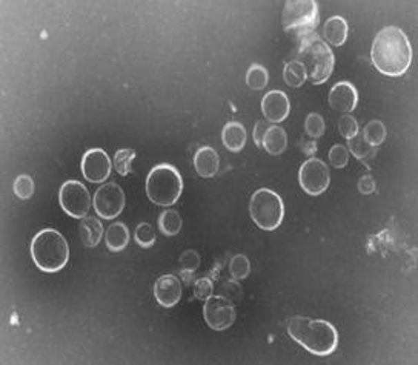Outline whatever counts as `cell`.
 Here are the masks:
<instances>
[{"instance_id":"1","label":"cell","mask_w":418,"mask_h":365,"mask_svg":"<svg viewBox=\"0 0 418 365\" xmlns=\"http://www.w3.org/2000/svg\"><path fill=\"white\" fill-rule=\"evenodd\" d=\"M374 66L388 77H400L409 70L412 60L410 43L400 28L386 26L377 34L370 50Z\"/></svg>"},{"instance_id":"2","label":"cell","mask_w":418,"mask_h":365,"mask_svg":"<svg viewBox=\"0 0 418 365\" xmlns=\"http://www.w3.org/2000/svg\"><path fill=\"white\" fill-rule=\"evenodd\" d=\"M288 333L303 348L317 356H328L339 346V333L331 322L295 316L288 324Z\"/></svg>"},{"instance_id":"3","label":"cell","mask_w":418,"mask_h":365,"mask_svg":"<svg viewBox=\"0 0 418 365\" xmlns=\"http://www.w3.org/2000/svg\"><path fill=\"white\" fill-rule=\"evenodd\" d=\"M31 256L42 272L56 273L68 262V242L60 232L54 229H43L31 241Z\"/></svg>"},{"instance_id":"4","label":"cell","mask_w":418,"mask_h":365,"mask_svg":"<svg viewBox=\"0 0 418 365\" xmlns=\"http://www.w3.org/2000/svg\"><path fill=\"white\" fill-rule=\"evenodd\" d=\"M299 62L305 66L306 77L314 85H321L331 77L334 70V54L320 37L311 34L300 40Z\"/></svg>"},{"instance_id":"5","label":"cell","mask_w":418,"mask_h":365,"mask_svg":"<svg viewBox=\"0 0 418 365\" xmlns=\"http://www.w3.org/2000/svg\"><path fill=\"white\" fill-rule=\"evenodd\" d=\"M183 191V180L177 169L171 165H157L148 174L146 194L154 205L168 207L180 198Z\"/></svg>"},{"instance_id":"6","label":"cell","mask_w":418,"mask_h":365,"mask_svg":"<svg viewBox=\"0 0 418 365\" xmlns=\"http://www.w3.org/2000/svg\"><path fill=\"white\" fill-rule=\"evenodd\" d=\"M319 6L314 0H289L281 14L283 28L295 34L299 40L311 36L319 23Z\"/></svg>"},{"instance_id":"7","label":"cell","mask_w":418,"mask_h":365,"mask_svg":"<svg viewBox=\"0 0 418 365\" xmlns=\"http://www.w3.org/2000/svg\"><path fill=\"white\" fill-rule=\"evenodd\" d=\"M249 213L263 231H275L285 216V206L280 195L271 189H259L249 201Z\"/></svg>"},{"instance_id":"8","label":"cell","mask_w":418,"mask_h":365,"mask_svg":"<svg viewBox=\"0 0 418 365\" xmlns=\"http://www.w3.org/2000/svg\"><path fill=\"white\" fill-rule=\"evenodd\" d=\"M59 202L63 212L72 218H85L91 207V197L88 189L80 181L70 180L59 191Z\"/></svg>"},{"instance_id":"9","label":"cell","mask_w":418,"mask_h":365,"mask_svg":"<svg viewBox=\"0 0 418 365\" xmlns=\"http://www.w3.org/2000/svg\"><path fill=\"white\" fill-rule=\"evenodd\" d=\"M125 207V192L116 182L100 186L94 195V209L100 218L114 220Z\"/></svg>"},{"instance_id":"10","label":"cell","mask_w":418,"mask_h":365,"mask_svg":"<svg viewBox=\"0 0 418 365\" xmlns=\"http://www.w3.org/2000/svg\"><path fill=\"white\" fill-rule=\"evenodd\" d=\"M299 181L303 191L308 195L317 197L326 191L331 181L328 166L321 160L311 158L301 165L299 172Z\"/></svg>"},{"instance_id":"11","label":"cell","mask_w":418,"mask_h":365,"mask_svg":"<svg viewBox=\"0 0 418 365\" xmlns=\"http://www.w3.org/2000/svg\"><path fill=\"white\" fill-rule=\"evenodd\" d=\"M203 316L209 327L215 332L229 328L235 321V309L234 304L225 296H209L205 301Z\"/></svg>"},{"instance_id":"12","label":"cell","mask_w":418,"mask_h":365,"mask_svg":"<svg viewBox=\"0 0 418 365\" xmlns=\"http://www.w3.org/2000/svg\"><path fill=\"white\" fill-rule=\"evenodd\" d=\"M82 174L90 182H103L111 174V160L102 149L86 151L82 158Z\"/></svg>"},{"instance_id":"13","label":"cell","mask_w":418,"mask_h":365,"mask_svg":"<svg viewBox=\"0 0 418 365\" xmlns=\"http://www.w3.org/2000/svg\"><path fill=\"white\" fill-rule=\"evenodd\" d=\"M154 296L161 307L171 309L181 298V282L175 275H163L156 281Z\"/></svg>"},{"instance_id":"14","label":"cell","mask_w":418,"mask_h":365,"mask_svg":"<svg viewBox=\"0 0 418 365\" xmlns=\"http://www.w3.org/2000/svg\"><path fill=\"white\" fill-rule=\"evenodd\" d=\"M359 101V92H357L355 86L349 82H339L332 86L331 92H329V105L332 110L348 114L352 112Z\"/></svg>"},{"instance_id":"15","label":"cell","mask_w":418,"mask_h":365,"mask_svg":"<svg viewBox=\"0 0 418 365\" xmlns=\"http://www.w3.org/2000/svg\"><path fill=\"white\" fill-rule=\"evenodd\" d=\"M263 116L271 123H280L289 116V100L285 92L269 91L261 100Z\"/></svg>"},{"instance_id":"16","label":"cell","mask_w":418,"mask_h":365,"mask_svg":"<svg viewBox=\"0 0 418 365\" xmlns=\"http://www.w3.org/2000/svg\"><path fill=\"white\" fill-rule=\"evenodd\" d=\"M219 154L211 146H203L194 155V167L200 177L211 178L219 171Z\"/></svg>"},{"instance_id":"17","label":"cell","mask_w":418,"mask_h":365,"mask_svg":"<svg viewBox=\"0 0 418 365\" xmlns=\"http://www.w3.org/2000/svg\"><path fill=\"white\" fill-rule=\"evenodd\" d=\"M246 129L239 121H229L221 131V141L228 151L240 152L246 146Z\"/></svg>"},{"instance_id":"18","label":"cell","mask_w":418,"mask_h":365,"mask_svg":"<svg viewBox=\"0 0 418 365\" xmlns=\"http://www.w3.org/2000/svg\"><path fill=\"white\" fill-rule=\"evenodd\" d=\"M323 37L332 46H341L348 39V23L340 16L329 17L323 26Z\"/></svg>"},{"instance_id":"19","label":"cell","mask_w":418,"mask_h":365,"mask_svg":"<svg viewBox=\"0 0 418 365\" xmlns=\"http://www.w3.org/2000/svg\"><path fill=\"white\" fill-rule=\"evenodd\" d=\"M79 233L86 247H96L103 236V226L96 216H85L79 225Z\"/></svg>"},{"instance_id":"20","label":"cell","mask_w":418,"mask_h":365,"mask_svg":"<svg viewBox=\"0 0 418 365\" xmlns=\"http://www.w3.org/2000/svg\"><path fill=\"white\" fill-rule=\"evenodd\" d=\"M128 241H130V231H128V227L123 222H114V225L106 229L105 242L111 252L123 250L128 246Z\"/></svg>"},{"instance_id":"21","label":"cell","mask_w":418,"mask_h":365,"mask_svg":"<svg viewBox=\"0 0 418 365\" xmlns=\"http://www.w3.org/2000/svg\"><path fill=\"white\" fill-rule=\"evenodd\" d=\"M288 146V137L285 129H281L280 126H271L265 134L263 138L261 147H265V151L271 155H280L285 152Z\"/></svg>"},{"instance_id":"22","label":"cell","mask_w":418,"mask_h":365,"mask_svg":"<svg viewBox=\"0 0 418 365\" xmlns=\"http://www.w3.org/2000/svg\"><path fill=\"white\" fill-rule=\"evenodd\" d=\"M283 79L288 86L291 87H300L301 85H305L306 82V71L305 66H303L299 60H291L285 65V70H283Z\"/></svg>"},{"instance_id":"23","label":"cell","mask_w":418,"mask_h":365,"mask_svg":"<svg viewBox=\"0 0 418 365\" xmlns=\"http://www.w3.org/2000/svg\"><path fill=\"white\" fill-rule=\"evenodd\" d=\"M159 229L166 236H174L181 231V216L172 209H166L159 216Z\"/></svg>"},{"instance_id":"24","label":"cell","mask_w":418,"mask_h":365,"mask_svg":"<svg viewBox=\"0 0 418 365\" xmlns=\"http://www.w3.org/2000/svg\"><path fill=\"white\" fill-rule=\"evenodd\" d=\"M363 138H365L368 143L375 147L380 146L384 140H386V127L381 123L380 120H372L363 127Z\"/></svg>"},{"instance_id":"25","label":"cell","mask_w":418,"mask_h":365,"mask_svg":"<svg viewBox=\"0 0 418 365\" xmlns=\"http://www.w3.org/2000/svg\"><path fill=\"white\" fill-rule=\"evenodd\" d=\"M269 82L268 71L261 65H252L246 72V85L254 91L265 90Z\"/></svg>"},{"instance_id":"26","label":"cell","mask_w":418,"mask_h":365,"mask_svg":"<svg viewBox=\"0 0 418 365\" xmlns=\"http://www.w3.org/2000/svg\"><path fill=\"white\" fill-rule=\"evenodd\" d=\"M134 158H136V151L132 149H120L114 155V169H116L119 175L126 177L131 172V165Z\"/></svg>"},{"instance_id":"27","label":"cell","mask_w":418,"mask_h":365,"mask_svg":"<svg viewBox=\"0 0 418 365\" xmlns=\"http://www.w3.org/2000/svg\"><path fill=\"white\" fill-rule=\"evenodd\" d=\"M229 272L234 280H245L246 276L251 272V264L246 255H235L229 261Z\"/></svg>"},{"instance_id":"28","label":"cell","mask_w":418,"mask_h":365,"mask_svg":"<svg viewBox=\"0 0 418 365\" xmlns=\"http://www.w3.org/2000/svg\"><path fill=\"white\" fill-rule=\"evenodd\" d=\"M134 240L140 247L150 249L156 242V231H154L150 222H140L136 229V233H134Z\"/></svg>"},{"instance_id":"29","label":"cell","mask_w":418,"mask_h":365,"mask_svg":"<svg viewBox=\"0 0 418 365\" xmlns=\"http://www.w3.org/2000/svg\"><path fill=\"white\" fill-rule=\"evenodd\" d=\"M348 146H349V151L352 152L357 158H366L368 155H372L374 154V147L370 146L368 141L363 138V135L359 132L355 135V137H352L350 140H348Z\"/></svg>"},{"instance_id":"30","label":"cell","mask_w":418,"mask_h":365,"mask_svg":"<svg viewBox=\"0 0 418 365\" xmlns=\"http://www.w3.org/2000/svg\"><path fill=\"white\" fill-rule=\"evenodd\" d=\"M14 194L20 200H30L34 194V181L28 175H19L14 181Z\"/></svg>"},{"instance_id":"31","label":"cell","mask_w":418,"mask_h":365,"mask_svg":"<svg viewBox=\"0 0 418 365\" xmlns=\"http://www.w3.org/2000/svg\"><path fill=\"white\" fill-rule=\"evenodd\" d=\"M305 131L314 138H319L325 134V120H323L320 114H309L305 120Z\"/></svg>"},{"instance_id":"32","label":"cell","mask_w":418,"mask_h":365,"mask_svg":"<svg viewBox=\"0 0 418 365\" xmlns=\"http://www.w3.org/2000/svg\"><path fill=\"white\" fill-rule=\"evenodd\" d=\"M329 161L337 169H343L349 161V152L343 145H335L329 151Z\"/></svg>"},{"instance_id":"33","label":"cell","mask_w":418,"mask_h":365,"mask_svg":"<svg viewBox=\"0 0 418 365\" xmlns=\"http://www.w3.org/2000/svg\"><path fill=\"white\" fill-rule=\"evenodd\" d=\"M339 129L340 134L345 137L346 140H350L352 137H355L357 134H359V123H357V120L349 116V114H345L339 121Z\"/></svg>"},{"instance_id":"34","label":"cell","mask_w":418,"mask_h":365,"mask_svg":"<svg viewBox=\"0 0 418 365\" xmlns=\"http://www.w3.org/2000/svg\"><path fill=\"white\" fill-rule=\"evenodd\" d=\"M212 281L206 278V276H203V278H199L195 280L194 282V296L197 300H201V301H206L209 296H212Z\"/></svg>"},{"instance_id":"35","label":"cell","mask_w":418,"mask_h":365,"mask_svg":"<svg viewBox=\"0 0 418 365\" xmlns=\"http://www.w3.org/2000/svg\"><path fill=\"white\" fill-rule=\"evenodd\" d=\"M180 264L181 270H186V272H194L195 269L200 264V256L195 250H186V252L181 255L180 258Z\"/></svg>"},{"instance_id":"36","label":"cell","mask_w":418,"mask_h":365,"mask_svg":"<svg viewBox=\"0 0 418 365\" xmlns=\"http://www.w3.org/2000/svg\"><path fill=\"white\" fill-rule=\"evenodd\" d=\"M269 127H271V123H268V121L259 120L257 123H255V126H254V143L257 145L259 147H261L263 138H265V134H266Z\"/></svg>"},{"instance_id":"37","label":"cell","mask_w":418,"mask_h":365,"mask_svg":"<svg viewBox=\"0 0 418 365\" xmlns=\"http://www.w3.org/2000/svg\"><path fill=\"white\" fill-rule=\"evenodd\" d=\"M359 191L363 195H369L375 191V180L370 175H365L359 180Z\"/></svg>"}]
</instances>
